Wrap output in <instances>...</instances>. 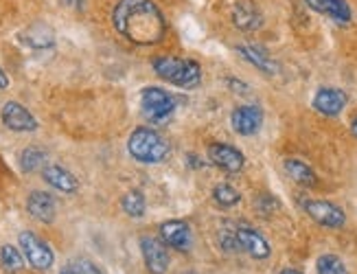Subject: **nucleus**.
Returning <instances> with one entry per match:
<instances>
[{"instance_id": "obj_1", "label": "nucleus", "mask_w": 357, "mask_h": 274, "mask_svg": "<svg viewBox=\"0 0 357 274\" xmlns=\"http://www.w3.org/2000/svg\"><path fill=\"white\" fill-rule=\"evenodd\" d=\"M116 31L138 47L158 44L167 33V22L151 0H119L112 9Z\"/></svg>"}, {"instance_id": "obj_11", "label": "nucleus", "mask_w": 357, "mask_h": 274, "mask_svg": "<svg viewBox=\"0 0 357 274\" xmlns=\"http://www.w3.org/2000/svg\"><path fill=\"white\" fill-rule=\"evenodd\" d=\"M141 250H143L145 266L151 274H165L169 270V252L162 241H158L156 237H143Z\"/></svg>"}, {"instance_id": "obj_26", "label": "nucleus", "mask_w": 357, "mask_h": 274, "mask_svg": "<svg viewBox=\"0 0 357 274\" xmlns=\"http://www.w3.org/2000/svg\"><path fill=\"white\" fill-rule=\"evenodd\" d=\"M70 268L75 270V274H103L95 264L88 261V259H77V261L70 264Z\"/></svg>"}, {"instance_id": "obj_15", "label": "nucleus", "mask_w": 357, "mask_h": 274, "mask_svg": "<svg viewBox=\"0 0 357 274\" xmlns=\"http://www.w3.org/2000/svg\"><path fill=\"white\" fill-rule=\"evenodd\" d=\"M26 211H29V215L42 222V224H51L55 220V200H53V195L51 193H46V191H33L29 195V200H26Z\"/></svg>"}, {"instance_id": "obj_30", "label": "nucleus", "mask_w": 357, "mask_h": 274, "mask_svg": "<svg viewBox=\"0 0 357 274\" xmlns=\"http://www.w3.org/2000/svg\"><path fill=\"white\" fill-rule=\"evenodd\" d=\"M66 5H73L77 9H82L84 7V0H66Z\"/></svg>"}, {"instance_id": "obj_7", "label": "nucleus", "mask_w": 357, "mask_h": 274, "mask_svg": "<svg viewBox=\"0 0 357 274\" xmlns=\"http://www.w3.org/2000/svg\"><path fill=\"white\" fill-rule=\"evenodd\" d=\"M206 154H208V160L215 165V167H220V169L228 172V174H239L243 169V154L237 149V147H232V145H226V143H211L208 149H206Z\"/></svg>"}, {"instance_id": "obj_22", "label": "nucleus", "mask_w": 357, "mask_h": 274, "mask_svg": "<svg viewBox=\"0 0 357 274\" xmlns=\"http://www.w3.org/2000/svg\"><path fill=\"white\" fill-rule=\"evenodd\" d=\"M322 13H327L335 22H351V7L347 0H322Z\"/></svg>"}, {"instance_id": "obj_24", "label": "nucleus", "mask_w": 357, "mask_h": 274, "mask_svg": "<svg viewBox=\"0 0 357 274\" xmlns=\"http://www.w3.org/2000/svg\"><path fill=\"white\" fill-rule=\"evenodd\" d=\"M316 272L318 274H351L337 254H322L316 264Z\"/></svg>"}, {"instance_id": "obj_4", "label": "nucleus", "mask_w": 357, "mask_h": 274, "mask_svg": "<svg viewBox=\"0 0 357 274\" xmlns=\"http://www.w3.org/2000/svg\"><path fill=\"white\" fill-rule=\"evenodd\" d=\"M141 105L147 119H151L153 123H162L176 110V99L162 88L149 86L141 93Z\"/></svg>"}, {"instance_id": "obj_17", "label": "nucleus", "mask_w": 357, "mask_h": 274, "mask_svg": "<svg viewBox=\"0 0 357 274\" xmlns=\"http://www.w3.org/2000/svg\"><path fill=\"white\" fill-rule=\"evenodd\" d=\"M42 178L49 182V185L61 193H77V189H79V182H77V178L64 169V167L59 165H49L42 169Z\"/></svg>"}, {"instance_id": "obj_32", "label": "nucleus", "mask_w": 357, "mask_h": 274, "mask_svg": "<svg viewBox=\"0 0 357 274\" xmlns=\"http://www.w3.org/2000/svg\"><path fill=\"white\" fill-rule=\"evenodd\" d=\"M281 274H303L301 270H296V268H287V270H283Z\"/></svg>"}, {"instance_id": "obj_5", "label": "nucleus", "mask_w": 357, "mask_h": 274, "mask_svg": "<svg viewBox=\"0 0 357 274\" xmlns=\"http://www.w3.org/2000/svg\"><path fill=\"white\" fill-rule=\"evenodd\" d=\"M18 241H20V248L24 252V259L36 270H49L53 266V261H55L53 250L49 248V243L42 241L36 233L24 231V233H20Z\"/></svg>"}, {"instance_id": "obj_33", "label": "nucleus", "mask_w": 357, "mask_h": 274, "mask_svg": "<svg viewBox=\"0 0 357 274\" xmlns=\"http://www.w3.org/2000/svg\"><path fill=\"white\" fill-rule=\"evenodd\" d=\"M59 274H75V270H73V268L68 266V268H64V270H61Z\"/></svg>"}, {"instance_id": "obj_9", "label": "nucleus", "mask_w": 357, "mask_h": 274, "mask_svg": "<svg viewBox=\"0 0 357 274\" xmlns=\"http://www.w3.org/2000/svg\"><path fill=\"white\" fill-rule=\"evenodd\" d=\"M232 130L241 136H252L261 130L263 125V112L259 105H239L230 114Z\"/></svg>"}, {"instance_id": "obj_28", "label": "nucleus", "mask_w": 357, "mask_h": 274, "mask_svg": "<svg viewBox=\"0 0 357 274\" xmlns=\"http://www.w3.org/2000/svg\"><path fill=\"white\" fill-rule=\"evenodd\" d=\"M9 88V77H7V73L0 68V90H7Z\"/></svg>"}, {"instance_id": "obj_2", "label": "nucleus", "mask_w": 357, "mask_h": 274, "mask_svg": "<svg viewBox=\"0 0 357 274\" xmlns=\"http://www.w3.org/2000/svg\"><path fill=\"white\" fill-rule=\"evenodd\" d=\"M128 151L130 156L138 162H145V165H158L162 160H167L169 151V143L162 139V136L156 130H149V128H136L130 134V141H128Z\"/></svg>"}, {"instance_id": "obj_20", "label": "nucleus", "mask_w": 357, "mask_h": 274, "mask_svg": "<svg viewBox=\"0 0 357 274\" xmlns=\"http://www.w3.org/2000/svg\"><path fill=\"white\" fill-rule=\"evenodd\" d=\"M121 208L126 211V215H130V218H136V220L143 218L145 208H147L145 195L141 191H128L121 200Z\"/></svg>"}, {"instance_id": "obj_6", "label": "nucleus", "mask_w": 357, "mask_h": 274, "mask_svg": "<svg viewBox=\"0 0 357 274\" xmlns=\"http://www.w3.org/2000/svg\"><path fill=\"white\" fill-rule=\"evenodd\" d=\"M305 213L314 222H318L320 226H327V228H342L347 224L344 211L331 202H324V200H307Z\"/></svg>"}, {"instance_id": "obj_23", "label": "nucleus", "mask_w": 357, "mask_h": 274, "mask_svg": "<svg viewBox=\"0 0 357 274\" xmlns=\"http://www.w3.org/2000/svg\"><path fill=\"white\" fill-rule=\"evenodd\" d=\"M213 200L224 208H230L241 200V193L232 185H228V182H222V185H217L213 189Z\"/></svg>"}, {"instance_id": "obj_12", "label": "nucleus", "mask_w": 357, "mask_h": 274, "mask_svg": "<svg viewBox=\"0 0 357 274\" xmlns=\"http://www.w3.org/2000/svg\"><path fill=\"white\" fill-rule=\"evenodd\" d=\"M230 18H232V24H235L239 31L250 33V31H257V29L263 26V13L255 3H250V0H239V3L232 7Z\"/></svg>"}, {"instance_id": "obj_16", "label": "nucleus", "mask_w": 357, "mask_h": 274, "mask_svg": "<svg viewBox=\"0 0 357 274\" xmlns=\"http://www.w3.org/2000/svg\"><path fill=\"white\" fill-rule=\"evenodd\" d=\"M237 53L248 59L252 66H257L259 70H263L266 75H276L278 70H281V66H278L274 59L270 57V53L266 49L261 47H255V44H239L237 47Z\"/></svg>"}, {"instance_id": "obj_21", "label": "nucleus", "mask_w": 357, "mask_h": 274, "mask_svg": "<svg viewBox=\"0 0 357 274\" xmlns=\"http://www.w3.org/2000/svg\"><path fill=\"white\" fill-rule=\"evenodd\" d=\"M20 167H22V172H26V174L44 169V167H46V154L38 147H26L20 154Z\"/></svg>"}, {"instance_id": "obj_3", "label": "nucleus", "mask_w": 357, "mask_h": 274, "mask_svg": "<svg viewBox=\"0 0 357 274\" xmlns=\"http://www.w3.org/2000/svg\"><path fill=\"white\" fill-rule=\"evenodd\" d=\"M153 70L160 79L186 88V90H193L199 86L202 82V70L199 64L193 62V59H182V57H156L151 62Z\"/></svg>"}, {"instance_id": "obj_8", "label": "nucleus", "mask_w": 357, "mask_h": 274, "mask_svg": "<svg viewBox=\"0 0 357 274\" xmlns=\"http://www.w3.org/2000/svg\"><path fill=\"white\" fill-rule=\"evenodd\" d=\"M0 119H3V123L13 132H33V130H38L36 116L18 101H7L3 105V110H0Z\"/></svg>"}, {"instance_id": "obj_10", "label": "nucleus", "mask_w": 357, "mask_h": 274, "mask_svg": "<svg viewBox=\"0 0 357 274\" xmlns=\"http://www.w3.org/2000/svg\"><path fill=\"white\" fill-rule=\"evenodd\" d=\"M235 237H237V243H239V250L248 252L252 259H268L270 257V243L268 239L263 237L261 233H257L255 228L250 226H237L235 228Z\"/></svg>"}, {"instance_id": "obj_13", "label": "nucleus", "mask_w": 357, "mask_h": 274, "mask_svg": "<svg viewBox=\"0 0 357 274\" xmlns=\"http://www.w3.org/2000/svg\"><path fill=\"white\" fill-rule=\"evenodd\" d=\"M349 97L340 88H320L314 97V108L324 116H337L347 108Z\"/></svg>"}, {"instance_id": "obj_31", "label": "nucleus", "mask_w": 357, "mask_h": 274, "mask_svg": "<svg viewBox=\"0 0 357 274\" xmlns=\"http://www.w3.org/2000/svg\"><path fill=\"white\" fill-rule=\"evenodd\" d=\"M351 132H353V136H355V139H357V116L351 121Z\"/></svg>"}, {"instance_id": "obj_14", "label": "nucleus", "mask_w": 357, "mask_h": 274, "mask_svg": "<svg viewBox=\"0 0 357 274\" xmlns=\"http://www.w3.org/2000/svg\"><path fill=\"white\" fill-rule=\"evenodd\" d=\"M160 237L167 246H172L180 252L191 250V228L182 220H169L160 226Z\"/></svg>"}, {"instance_id": "obj_18", "label": "nucleus", "mask_w": 357, "mask_h": 274, "mask_svg": "<svg viewBox=\"0 0 357 274\" xmlns=\"http://www.w3.org/2000/svg\"><path fill=\"white\" fill-rule=\"evenodd\" d=\"M283 167H285L287 176L294 182H298V185H303V187H316L318 185V176L314 174L312 167L305 165L303 160H298V158H287Z\"/></svg>"}, {"instance_id": "obj_27", "label": "nucleus", "mask_w": 357, "mask_h": 274, "mask_svg": "<svg viewBox=\"0 0 357 274\" xmlns=\"http://www.w3.org/2000/svg\"><path fill=\"white\" fill-rule=\"evenodd\" d=\"M257 208H259L261 213H270V211L276 208V200H274V197H270V195L263 193V195L259 197V200H257Z\"/></svg>"}, {"instance_id": "obj_29", "label": "nucleus", "mask_w": 357, "mask_h": 274, "mask_svg": "<svg viewBox=\"0 0 357 274\" xmlns=\"http://www.w3.org/2000/svg\"><path fill=\"white\" fill-rule=\"evenodd\" d=\"M305 3L312 7L314 11H318V13H322V0H305Z\"/></svg>"}, {"instance_id": "obj_34", "label": "nucleus", "mask_w": 357, "mask_h": 274, "mask_svg": "<svg viewBox=\"0 0 357 274\" xmlns=\"http://www.w3.org/2000/svg\"><path fill=\"white\" fill-rule=\"evenodd\" d=\"M191 274H193V272H191Z\"/></svg>"}, {"instance_id": "obj_25", "label": "nucleus", "mask_w": 357, "mask_h": 274, "mask_svg": "<svg viewBox=\"0 0 357 274\" xmlns=\"http://www.w3.org/2000/svg\"><path fill=\"white\" fill-rule=\"evenodd\" d=\"M0 264H3V268L7 272H18V270L24 268V259H22L18 248L3 246V248H0Z\"/></svg>"}, {"instance_id": "obj_19", "label": "nucleus", "mask_w": 357, "mask_h": 274, "mask_svg": "<svg viewBox=\"0 0 357 274\" xmlns=\"http://www.w3.org/2000/svg\"><path fill=\"white\" fill-rule=\"evenodd\" d=\"M22 40L29 44L31 49H49L53 47L55 36H53V29L46 26V24H33L29 26L26 31L22 33Z\"/></svg>"}]
</instances>
